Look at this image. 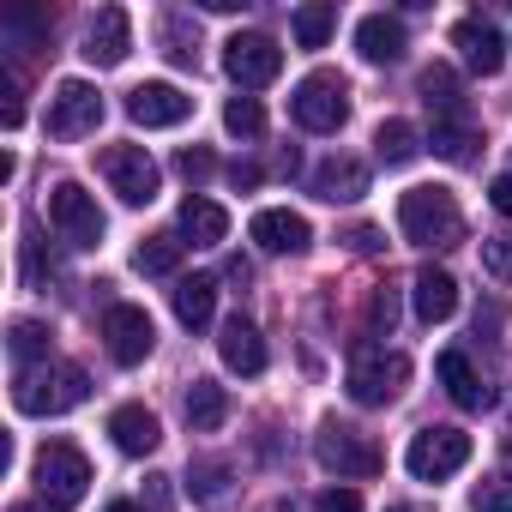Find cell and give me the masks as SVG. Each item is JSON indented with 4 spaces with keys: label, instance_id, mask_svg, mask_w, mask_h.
Here are the masks:
<instances>
[{
    "label": "cell",
    "instance_id": "cell-14",
    "mask_svg": "<svg viewBox=\"0 0 512 512\" xmlns=\"http://www.w3.org/2000/svg\"><path fill=\"white\" fill-rule=\"evenodd\" d=\"M187 115H193V97L175 91L169 79H145V85L127 91V121L133 127H181Z\"/></svg>",
    "mask_w": 512,
    "mask_h": 512
},
{
    "label": "cell",
    "instance_id": "cell-40",
    "mask_svg": "<svg viewBox=\"0 0 512 512\" xmlns=\"http://www.w3.org/2000/svg\"><path fill=\"white\" fill-rule=\"evenodd\" d=\"M0 97H7V103H0V121L19 127V121H25V97H19V79H13V73H7V85H0Z\"/></svg>",
    "mask_w": 512,
    "mask_h": 512
},
{
    "label": "cell",
    "instance_id": "cell-30",
    "mask_svg": "<svg viewBox=\"0 0 512 512\" xmlns=\"http://www.w3.org/2000/svg\"><path fill=\"white\" fill-rule=\"evenodd\" d=\"M223 127H229L235 139H260V133H266V109H260V97H229Z\"/></svg>",
    "mask_w": 512,
    "mask_h": 512
},
{
    "label": "cell",
    "instance_id": "cell-3",
    "mask_svg": "<svg viewBox=\"0 0 512 512\" xmlns=\"http://www.w3.org/2000/svg\"><path fill=\"white\" fill-rule=\"evenodd\" d=\"M85 392H91V374L79 362H43V368H19L13 404L25 416H67L73 404H85Z\"/></svg>",
    "mask_w": 512,
    "mask_h": 512
},
{
    "label": "cell",
    "instance_id": "cell-7",
    "mask_svg": "<svg viewBox=\"0 0 512 512\" xmlns=\"http://www.w3.org/2000/svg\"><path fill=\"white\" fill-rule=\"evenodd\" d=\"M91 488V458L73 446V440H49L37 452V494L49 506H79Z\"/></svg>",
    "mask_w": 512,
    "mask_h": 512
},
{
    "label": "cell",
    "instance_id": "cell-36",
    "mask_svg": "<svg viewBox=\"0 0 512 512\" xmlns=\"http://www.w3.org/2000/svg\"><path fill=\"white\" fill-rule=\"evenodd\" d=\"M482 272L512 284V241H482Z\"/></svg>",
    "mask_w": 512,
    "mask_h": 512
},
{
    "label": "cell",
    "instance_id": "cell-22",
    "mask_svg": "<svg viewBox=\"0 0 512 512\" xmlns=\"http://www.w3.org/2000/svg\"><path fill=\"white\" fill-rule=\"evenodd\" d=\"M109 434H115V446H121L127 458H145V452L163 446V422H157L145 404H121V410L109 416Z\"/></svg>",
    "mask_w": 512,
    "mask_h": 512
},
{
    "label": "cell",
    "instance_id": "cell-25",
    "mask_svg": "<svg viewBox=\"0 0 512 512\" xmlns=\"http://www.w3.org/2000/svg\"><path fill=\"white\" fill-rule=\"evenodd\" d=\"M181 235H187L193 247H217V241L229 235V211H223L217 199H205V193H193V199L181 205Z\"/></svg>",
    "mask_w": 512,
    "mask_h": 512
},
{
    "label": "cell",
    "instance_id": "cell-11",
    "mask_svg": "<svg viewBox=\"0 0 512 512\" xmlns=\"http://www.w3.org/2000/svg\"><path fill=\"white\" fill-rule=\"evenodd\" d=\"M223 73H229L241 91H260V85H272V79L284 73V49H278L272 37H260V31H235V37L223 43Z\"/></svg>",
    "mask_w": 512,
    "mask_h": 512
},
{
    "label": "cell",
    "instance_id": "cell-31",
    "mask_svg": "<svg viewBox=\"0 0 512 512\" xmlns=\"http://www.w3.org/2000/svg\"><path fill=\"white\" fill-rule=\"evenodd\" d=\"M470 512H512V476H482L470 488Z\"/></svg>",
    "mask_w": 512,
    "mask_h": 512
},
{
    "label": "cell",
    "instance_id": "cell-8",
    "mask_svg": "<svg viewBox=\"0 0 512 512\" xmlns=\"http://www.w3.org/2000/svg\"><path fill=\"white\" fill-rule=\"evenodd\" d=\"M97 169H103V181L127 199V205H151L157 199V163H151V151L145 145H103L97 151Z\"/></svg>",
    "mask_w": 512,
    "mask_h": 512
},
{
    "label": "cell",
    "instance_id": "cell-44",
    "mask_svg": "<svg viewBox=\"0 0 512 512\" xmlns=\"http://www.w3.org/2000/svg\"><path fill=\"white\" fill-rule=\"evenodd\" d=\"M103 512H139V506H133V500H109Z\"/></svg>",
    "mask_w": 512,
    "mask_h": 512
},
{
    "label": "cell",
    "instance_id": "cell-24",
    "mask_svg": "<svg viewBox=\"0 0 512 512\" xmlns=\"http://www.w3.org/2000/svg\"><path fill=\"white\" fill-rule=\"evenodd\" d=\"M169 302H175V320H181L187 332H205L211 314H217V278H181V284L169 290Z\"/></svg>",
    "mask_w": 512,
    "mask_h": 512
},
{
    "label": "cell",
    "instance_id": "cell-5",
    "mask_svg": "<svg viewBox=\"0 0 512 512\" xmlns=\"http://www.w3.org/2000/svg\"><path fill=\"white\" fill-rule=\"evenodd\" d=\"M404 380H410V356H398V350H374V344H356V356H350V398L356 404H392L398 392H404Z\"/></svg>",
    "mask_w": 512,
    "mask_h": 512
},
{
    "label": "cell",
    "instance_id": "cell-38",
    "mask_svg": "<svg viewBox=\"0 0 512 512\" xmlns=\"http://www.w3.org/2000/svg\"><path fill=\"white\" fill-rule=\"evenodd\" d=\"M314 512H362V494H356V488H326V494L314 500Z\"/></svg>",
    "mask_w": 512,
    "mask_h": 512
},
{
    "label": "cell",
    "instance_id": "cell-37",
    "mask_svg": "<svg viewBox=\"0 0 512 512\" xmlns=\"http://www.w3.org/2000/svg\"><path fill=\"white\" fill-rule=\"evenodd\" d=\"M392 314H398L392 284H374V296H368V326H374V332H392Z\"/></svg>",
    "mask_w": 512,
    "mask_h": 512
},
{
    "label": "cell",
    "instance_id": "cell-27",
    "mask_svg": "<svg viewBox=\"0 0 512 512\" xmlns=\"http://www.w3.org/2000/svg\"><path fill=\"white\" fill-rule=\"evenodd\" d=\"M181 253H187V241L181 235H145L139 247H133V272H145V278H169L175 266H181Z\"/></svg>",
    "mask_w": 512,
    "mask_h": 512
},
{
    "label": "cell",
    "instance_id": "cell-9",
    "mask_svg": "<svg viewBox=\"0 0 512 512\" xmlns=\"http://www.w3.org/2000/svg\"><path fill=\"white\" fill-rule=\"evenodd\" d=\"M49 223H55V235L67 247H97L103 241V211H97V199L79 181H55L49 187Z\"/></svg>",
    "mask_w": 512,
    "mask_h": 512
},
{
    "label": "cell",
    "instance_id": "cell-32",
    "mask_svg": "<svg viewBox=\"0 0 512 512\" xmlns=\"http://www.w3.org/2000/svg\"><path fill=\"white\" fill-rule=\"evenodd\" d=\"M49 338H55V332H49L43 320H19V326H13V356H19V362L49 356Z\"/></svg>",
    "mask_w": 512,
    "mask_h": 512
},
{
    "label": "cell",
    "instance_id": "cell-46",
    "mask_svg": "<svg viewBox=\"0 0 512 512\" xmlns=\"http://www.w3.org/2000/svg\"><path fill=\"white\" fill-rule=\"evenodd\" d=\"M506 446H512V440H506Z\"/></svg>",
    "mask_w": 512,
    "mask_h": 512
},
{
    "label": "cell",
    "instance_id": "cell-2",
    "mask_svg": "<svg viewBox=\"0 0 512 512\" xmlns=\"http://www.w3.org/2000/svg\"><path fill=\"white\" fill-rule=\"evenodd\" d=\"M398 229L416 247H458L464 241V211L446 187H404L398 193Z\"/></svg>",
    "mask_w": 512,
    "mask_h": 512
},
{
    "label": "cell",
    "instance_id": "cell-33",
    "mask_svg": "<svg viewBox=\"0 0 512 512\" xmlns=\"http://www.w3.org/2000/svg\"><path fill=\"white\" fill-rule=\"evenodd\" d=\"M193 500H223V488H229V464H217V458H205V464H193Z\"/></svg>",
    "mask_w": 512,
    "mask_h": 512
},
{
    "label": "cell",
    "instance_id": "cell-19",
    "mask_svg": "<svg viewBox=\"0 0 512 512\" xmlns=\"http://www.w3.org/2000/svg\"><path fill=\"white\" fill-rule=\"evenodd\" d=\"M434 374H440V386H446V398H452L458 410H488V404H494V392L482 386V374L470 368V356H464V350H440Z\"/></svg>",
    "mask_w": 512,
    "mask_h": 512
},
{
    "label": "cell",
    "instance_id": "cell-4",
    "mask_svg": "<svg viewBox=\"0 0 512 512\" xmlns=\"http://www.w3.org/2000/svg\"><path fill=\"white\" fill-rule=\"evenodd\" d=\"M290 115H296L308 133H338V127L350 121V85H344V73H332V67L308 73V79L296 85V97H290Z\"/></svg>",
    "mask_w": 512,
    "mask_h": 512
},
{
    "label": "cell",
    "instance_id": "cell-39",
    "mask_svg": "<svg viewBox=\"0 0 512 512\" xmlns=\"http://www.w3.org/2000/svg\"><path fill=\"white\" fill-rule=\"evenodd\" d=\"M175 169H181L187 181H205V175L217 169V157H211V151H181V157H175Z\"/></svg>",
    "mask_w": 512,
    "mask_h": 512
},
{
    "label": "cell",
    "instance_id": "cell-18",
    "mask_svg": "<svg viewBox=\"0 0 512 512\" xmlns=\"http://www.w3.org/2000/svg\"><path fill=\"white\" fill-rule=\"evenodd\" d=\"M410 302H416V320L422 326H440V320L458 314V278L440 272V266H422L416 284H410Z\"/></svg>",
    "mask_w": 512,
    "mask_h": 512
},
{
    "label": "cell",
    "instance_id": "cell-21",
    "mask_svg": "<svg viewBox=\"0 0 512 512\" xmlns=\"http://www.w3.org/2000/svg\"><path fill=\"white\" fill-rule=\"evenodd\" d=\"M314 193H320L326 205L362 199V193H368V163H362V157H326V163L314 169Z\"/></svg>",
    "mask_w": 512,
    "mask_h": 512
},
{
    "label": "cell",
    "instance_id": "cell-17",
    "mask_svg": "<svg viewBox=\"0 0 512 512\" xmlns=\"http://www.w3.org/2000/svg\"><path fill=\"white\" fill-rule=\"evenodd\" d=\"M452 43L464 49V67L482 73V79H494V73L506 67V43H500V31H494L488 19H458V25H452Z\"/></svg>",
    "mask_w": 512,
    "mask_h": 512
},
{
    "label": "cell",
    "instance_id": "cell-45",
    "mask_svg": "<svg viewBox=\"0 0 512 512\" xmlns=\"http://www.w3.org/2000/svg\"><path fill=\"white\" fill-rule=\"evenodd\" d=\"M13 512H43V506H13Z\"/></svg>",
    "mask_w": 512,
    "mask_h": 512
},
{
    "label": "cell",
    "instance_id": "cell-26",
    "mask_svg": "<svg viewBox=\"0 0 512 512\" xmlns=\"http://www.w3.org/2000/svg\"><path fill=\"white\" fill-rule=\"evenodd\" d=\"M187 422H193V434L223 428V422H229V392H223L217 380H193V386H187Z\"/></svg>",
    "mask_w": 512,
    "mask_h": 512
},
{
    "label": "cell",
    "instance_id": "cell-34",
    "mask_svg": "<svg viewBox=\"0 0 512 512\" xmlns=\"http://www.w3.org/2000/svg\"><path fill=\"white\" fill-rule=\"evenodd\" d=\"M49 278H55V260H43V235H37V229H25V284H37V290H43Z\"/></svg>",
    "mask_w": 512,
    "mask_h": 512
},
{
    "label": "cell",
    "instance_id": "cell-20",
    "mask_svg": "<svg viewBox=\"0 0 512 512\" xmlns=\"http://www.w3.org/2000/svg\"><path fill=\"white\" fill-rule=\"evenodd\" d=\"M356 55H362L368 67H392V61H404V19H392V13H368V19L356 25Z\"/></svg>",
    "mask_w": 512,
    "mask_h": 512
},
{
    "label": "cell",
    "instance_id": "cell-1",
    "mask_svg": "<svg viewBox=\"0 0 512 512\" xmlns=\"http://www.w3.org/2000/svg\"><path fill=\"white\" fill-rule=\"evenodd\" d=\"M422 103L434 115V151L452 157V163H470L476 157V121H470V97L458 85L452 67H428L422 73Z\"/></svg>",
    "mask_w": 512,
    "mask_h": 512
},
{
    "label": "cell",
    "instance_id": "cell-10",
    "mask_svg": "<svg viewBox=\"0 0 512 512\" xmlns=\"http://www.w3.org/2000/svg\"><path fill=\"white\" fill-rule=\"evenodd\" d=\"M404 464H410L416 482H446L452 470L470 464V434H464V428H422V434L410 440Z\"/></svg>",
    "mask_w": 512,
    "mask_h": 512
},
{
    "label": "cell",
    "instance_id": "cell-13",
    "mask_svg": "<svg viewBox=\"0 0 512 512\" xmlns=\"http://www.w3.org/2000/svg\"><path fill=\"white\" fill-rule=\"evenodd\" d=\"M97 121H103V97L85 79H61L55 97H49V133L55 139H85V133H97Z\"/></svg>",
    "mask_w": 512,
    "mask_h": 512
},
{
    "label": "cell",
    "instance_id": "cell-6",
    "mask_svg": "<svg viewBox=\"0 0 512 512\" xmlns=\"http://www.w3.org/2000/svg\"><path fill=\"white\" fill-rule=\"evenodd\" d=\"M314 458L332 470V476H380V464H386V452L362 434V428H350V422H320V434H314Z\"/></svg>",
    "mask_w": 512,
    "mask_h": 512
},
{
    "label": "cell",
    "instance_id": "cell-41",
    "mask_svg": "<svg viewBox=\"0 0 512 512\" xmlns=\"http://www.w3.org/2000/svg\"><path fill=\"white\" fill-rule=\"evenodd\" d=\"M488 199H494V211H500V217H512V175H500V181L488 187Z\"/></svg>",
    "mask_w": 512,
    "mask_h": 512
},
{
    "label": "cell",
    "instance_id": "cell-28",
    "mask_svg": "<svg viewBox=\"0 0 512 512\" xmlns=\"http://www.w3.org/2000/svg\"><path fill=\"white\" fill-rule=\"evenodd\" d=\"M416 151H422V139H416L410 121H380V133H374V157L380 163H410Z\"/></svg>",
    "mask_w": 512,
    "mask_h": 512
},
{
    "label": "cell",
    "instance_id": "cell-35",
    "mask_svg": "<svg viewBox=\"0 0 512 512\" xmlns=\"http://www.w3.org/2000/svg\"><path fill=\"white\" fill-rule=\"evenodd\" d=\"M163 43H169V49H163L169 61H181V67H193V61H199V49L187 43V31H181V19H175V13L163 19Z\"/></svg>",
    "mask_w": 512,
    "mask_h": 512
},
{
    "label": "cell",
    "instance_id": "cell-12",
    "mask_svg": "<svg viewBox=\"0 0 512 512\" xmlns=\"http://www.w3.org/2000/svg\"><path fill=\"white\" fill-rule=\"evenodd\" d=\"M151 344H157V326H151V314H145V308L115 302V308L103 314V350H109V362H115V368H139V362L151 356Z\"/></svg>",
    "mask_w": 512,
    "mask_h": 512
},
{
    "label": "cell",
    "instance_id": "cell-43",
    "mask_svg": "<svg viewBox=\"0 0 512 512\" xmlns=\"http://www.w3.org/2000/svg\"><path fill=\"white\" fill-rule=\"evenodd\" d=\"M223 278H229V284H247V278H253V266H247V260H229V266H223Z\"/></svg>",
    "mask_w": 512,
    "mask_h": 512
},
{
    "label": "cell",
    "instance_id": "cell-42",
    "mask_svg": "<svg viewBox=\"0 0 512 512\" xmlns=\"http://www.w3.org/2000/svg\"><path fill=\"white\" fill-rule=\"evenodd\" d=\"M344 241H350L356 253H374V247H380V229H368V223H362V229H350Z\"/></svg>",
    "mask_w": 512,
    "mask_h": 512
},
{
    "label": "cell",
    "instance_id": "cell-16",
    "mask_svg": "<svg viewBox=\"0 0 512 512\" xmlns=\"http://www.w3.org/2000/svg\"><path fill=\"white\" fill-rule=\"evenodd\" d=\"M127 49H133V19H127V7H103L97 19H91V31H85V61L91 67H121L127 61Z\"/></svg>",
    "mask_w": 512,
    "mask_h": 512
},
{
    "label": "cell",
    "instance_id": "cell-15",
    "mask_svg": "<svg viewBox=\"0 0 512 512\" xmlns=\"http://www.w3.org/2000/svg\"><path fill=\"white\" fill-rule=\"evenodd\" d=\"M247 235L260 241L266 253H308V247H314V229H308V217H302V211H290V205H266L260 217L247 223Z\"/></svg>",
    "mask_w": 512,
    "mask_h": 512
},
{
    "label": "cell",
    "instance_id": "cell-29",
    "mask_svg": "<svg viewBox=\"0 0 512 512\" xmlns=\"http://www.w3.org/2000/svg\"><path fill=\"white\" fill-rule=\"evenodd\" d=\"M332 25H338V7H326V0H314V7H302V13L290 19V31H296L302 49H326Z\"/></svg>",
    "mask_w": 512,
    "mask_h": 512
},
{
    "label": "cell",
    "instance_id": "cell-23",
    "mask_svg": "<svg viewBox=\"0 0 512 512\" xmlns=\"http://www.w3.org/2000/svg\"><path fill=\"white\" fill-rule=\"evenodd\" d=\"M217 350H223V362H229L235 374H266V362H272V356H266V338H260V326H253V320H241V314L223 326V344H217Z\"/></svg>",
    "mask_w": 512,
    "mask_h": 512
}]
</instances>
